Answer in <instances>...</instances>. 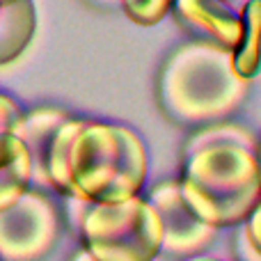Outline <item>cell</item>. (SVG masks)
Instances as JSON below:
<instances>
[{"label": "cell", "instance_id": "6da1fadb", "mask_svg": "<svg viewBox=\"0 0 261 261\" xmlns=\"http://www.w3.org/2000/svg\"><path fill=\"white\" fill-rule=\"evenodd\" d=\"M179 188L206 225H243L261 199V149L241 124L213 122L184 144Z\"/></svg>", "mask_w": 261, "mask_h": 261}, {"label": "cell", "instance_id": "7a4b0ae2", "mask_svg": "<svg viewBox=\"0 0 261 261\" xmlns=\"http://www.w3.org/2000/svg\"><path fill=\"white\" fill-rule=\"evenodd\" d=\"M48 186L87 204L130 199L147 181L149 156L142 138L122 124L69 117L48 151Z\"/></svg>", "mask_w": 261, "mask_h": 261}, {"label": "cell", "instance_id": "3957f363", "mask_svg": "<svg viewBox=\"0 0 261 261\" xmlns=\"http://www.w3.org/2000/svg\"><path fill=\"white\" fill-rule=\"evenodd\" d=\"M248 81L231 67V50L211 41H188L167 55L158 76L163 113L179 124L222 122L241 108Z\"/></svg>", "mask_w": 261, "mask_h": 261}, {"label": "cell", "instance_id": "277c9868", "mask_svg": "<svg viewBox=\"0 0 261 261\" xmlns=\"http://www.w3.org/2000/svg\"><path fill=\"white\" fill-rule=\"evenodd\" d=\"M83 250L96 261H153L161 254L163 225L149 199L87 204L81 216Z\"/></svg>", "mask_w": 261, "mask_h": 261}, {"label": "cell", "instance_id": "5b68a950", "mask_svg": "<svg viewBox=\"0 0 261 261\" xmlns=\"http://www.w3.org/2000/svg\"><path fill=\"white\" fill-rule=\"evenodd\" d=\"M60 239V213L44 190L30 188L0 211V261H39Z\"/></svg>", "mask_w": 261, "mask_h": 261}, {"label": "cell", "instance_id": "8992f818", "mask_svg": "<svg viewBox=\"0 0 261 261\" xmlns=\"http://www.w3.org/2000/svg\"><path fill=\"white\" fill-rule=\"evenodd\" d=\"M149 202L161 216V254L170 259H190L197 257L204 248L213 243L218 229L199 220L193 213V208L186 204L179 188V179L163 181V184L153 186L151 193H149Z\"/></svg>", "mask_w": 261, "mask_h": 261}, {"label": "cell", "instance_id": "52a82bcc", "mask_svg": "<svg viewBox=\"0 0 261 261\" xmlns=\"http://www.w3.org/2000/svg\"><path fill=\"white\" fill-rule=\"evenodd\" d=\"M172 9L188 30L202 37L199 41H211L227 50L239 44L243 32L241 9L227 0H174Z\"/></svg>", "mask_w": 261, "mask_h": 261}, {"label": "cell", "instance_id": "ba28073f", "mask_svg": "<svg viewBox=\"0 0 261 261\" xmlns=\"http://www.w3.org/2000/svg\"><path fill=\"white\" fill-rule=\"evenodd\" d=\"M71 115L62 108H35L25 113V122H23V144L28 149V156L32 163V186L37 190L50 188L48 186V151L58 128L62 126Z\"/></svg>", "mask_w": 261, "mask_h": 261}, {"label": "cell", "instance_id": "9c48e42d", "mask_svg": "<svg viewBox=\"0 0 261 261\" xmlns=\"http://www.w3.org/2000/svg\"><path fill=\"white\" fill-rule=\"evenodd\" d=\"M37 30L32 0H16L0 7V67L18 60L30 46Z\"/></svg>", "mask_w": 261, "mask_h": 261}, {"label": "cell", "instance_id": "30bf717a", "mask_svg": "<svg viewBox=\"0 0 261 261\" xmlns=\"http://www.w3.org/2000/svg\"><path fill=\"white\" fill-rule=\"evenodd\" d=\"M239 44L231 48V67L243 81H252L261 69V0H245L241 7Z\"/></svg>", "mask_w": 261, "mask_h": 261}, {"label": "cell", "instance_id": "8fae6325", "mask_svg": "<svg viewBox=\"0 0 261 261\" xmlns=\"http://www.w3.org/2000/svg\"><path fill=\"white\" fill-rule=\"evenodd\" d=\"M23 122H25V110L18 106L16 99L0 92V165H7L21 151H25L21 138Z\"/></svg>", "mask_w": 261, "mask_h": 261}, {"label": "cell", "instance_id": "7c38bea8", "mask_svg": "<svg viewBox=\"0 0 261 261\" xmlns=\"http://www.w3.org/2000/svg\"><path fill=\"white\" fill-rule=\"evenodd\" d=\"M32 186V163L28 149L21 151L12 163L0 165V211L9 208Z\"/></svg>", "mask_w": 261, "mask_h": 261}, {"label": "cell", "instance_id": "4fadbf2b", "mask_svg": "<svg viewBox=\"0 0 261 261\" xmlns=\"http://www.w3.org/2000/svg\"><path fill=\"white\" fill-rule=\"evenodd\" d=\"M174 0H119L124 14L138 25H156L172 12Z\"/></svg>", "mask_w": 261, "mask_h": 261}, {"label": "cell", "instance_id": "5bb4252c", "mask_svg": "<svg viewBox=\"0 0 261 261\" xmlns=\"http://www.w3.org/2000/svg\"><path fill=\"white\" fill-rule=\"evenodd\" d=\"M243 234L250 241V245L261 254V199L254 206V211L248 216V220L243 222Z\"/></svg>", "mask_w": 261, "mask_h": 261}, {"label": "cell", "instance_id": "9a60e30c", "mask_svg": "<svg viewBox=\"0 0 261 261\" xmlns=\"http://www.w3.org/2000/svg\"><path fill=\"white\" fill-rule=\"evenodd\" d=\"M239 257L243 259V261H261V254L257 252V250L250 245V241L245 239V234H243V229H241V236H239Z\"/></svg>", "mask_w": 261, "mask_h": 261}, {"label": "cell", "instance_id": "2e32d148", "mask_svg": "<svg viewBox=\"0 0 261 261\" xmlns=\"http://www.w3.org/2000/svg\"><path fill=\"white\" fill-rule=\"evenodd\" d=\"M71 261H96L94 257H92V254H87L85 250H78V252H73V257H71Z\"/></svg>", "mask_w": 261, "mask_h": 261}, {"label": "cell", "instance_id": "e0dca14e", "mask_svg": "<svg viewBox=\"0 0 261 261\" xmlns=\"http://www.w3.org/2000/svg\"><path fill=\"white\" fill-rule=\"evenodd\" d=\"M186 261H222V259H218V257H204V254H197V257H190V259H186Z\"/></svg>", "mask_w": 261, "mask_h": 261}, {"label": "cell", "instance_id": "ac0fdd59", "mask_svg": "<svg viewBox=\"0 0 261 261\" xmlns=\"http://www.w3.org/2000/svg\"><path fill=\"white\" fill-rule=\"evenodd\" d=\"M9 3H16V0H0V7H3V5H9Z\"/></svg>", "mask_w": 261, "mask_h": 261}, {"label": "cell", "instance_id": "d6986e66", "mask_svg": "<svg viewBox=\"0 0 261 261\" xmlns=\"http://www.w3.org/2000/svg\"><path fill=\"white\" fill-rule=\"evenodd\" d=\"M227 3H234V0H227Z\"/></svg>", "mask_w": 261, "mask_h": 261}]
</instances>
